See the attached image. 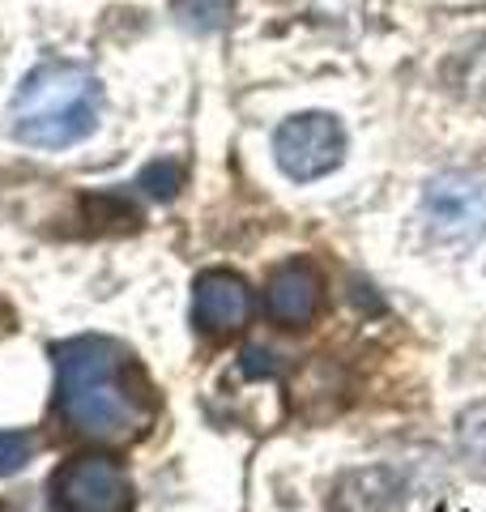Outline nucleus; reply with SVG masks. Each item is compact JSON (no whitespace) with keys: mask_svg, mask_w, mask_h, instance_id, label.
Instances as JSON below:
<instances>
[{"mask_svg":"<svg viewBox=\"0 0 486 512\" xmlns=\"http://www.w3.org/2000/svg\"><path fill=\"white\" fill-rule=\"evenodd\" d=\"M56 406L86 440H133L150 423V397L133 355L111 338H73L56 346Z\"/></svg>","mask_w":486,"mask_h":512,"instance_id":"1","label":"nucleus"},{"mask_svg":"<svg viewBox=\"0 0 486 512\" xmlns=\"http://www.w3.org/2000/svg\"><path fill=\"white\" fill-rule=\"evenodd\" d=\"M103 111V86L86 64L43 60L35 64L9 103V128L22 146L64 150L94 133Z\"/></svg>","mask_w":486,"mask_h":512,"instance_id":"2","label":"nucleus"},{"mask_svg":"<svg viewBox=\"0 0 486 512\" xmlns=\"http://www.w3.org/2000/svg\"><path fill=\"white\" fill-rule=\"evenodd\" d=\"M423 222L435 244L469 248L486 235V180L444 171L423 188Z\"/></svg>","mask_w":486,"mask_h":512,"instance_id":"3","label":"nucleus"},{"mask_svg":"<svg viewBox=\"0 0 486 512\" xmlns=\"http://www.w3.org/2000/svg\"><path fill=\"white\" fill-rule=\"evenodd\" d=\"M273 154L290 180H320L346 158V133L329 111H303L273 133Z\"/></svg>","mask_w":486,"mask_h":512,"instance_id":"4","label":"nucleus"},{"mask_svg":"<svg viewBox=\"0 0 486 512\" xmlns=\"http://www.w3.org/2000/svg\"><path fill=\"white\" fill-rule=\"evenodd\" d=\"M60 512H133V483L111 457H73L56 470Z\"/></svg>","mask_w":486,"mask_h":512,"instance_id":"5","label":"nucleus"},{"mask_svg":"<svg viewBox=\"0 0 486 512\" xmlns=\"http://www.w3.org/2000/svg\"><path fill=\"white\" fill-rule=\"evenodd\" d=\"M252 316V291L248 282L231 269H205L192 286V320H197L201 333H214V338H226V333H239Z\"/></svg>","mask_w":486,"mask_h":512,"instance_id":"6","label":"nucleus"},{"mask_svg":"<svg viewBox=\"0 0 486 512\" xmlns=\"http://www.w3.org/2000/svg\"><path fill=\"white\" fill-rule=\"evenodd\" d=\"M320 295H324V282H320L316 269L307 261H286L269 274L265 308L278 325L303 329V325H312V316L320 312Z\"/></svg>","mask_w":486,"mask_h":512,"instance_id":"7","label":"nucleus"},{"mask_svg":"<svg viewBox=\"0 0 486 512\" xmlns=\"http://www.w3.org/2000/svg\"><path fill=\"white\" fill-rule=\"evenodd\" d=\"M171 9L197 35H209V30L226 26V18H231V0H171Z\"/></svg>","mask_w":486,"mask_h":512,"instance_id":"8","label":"nucleus"},{"mask_svg":"<svg viewBox=\"0 0 486 512\" xmlns=\"http://www.w3.org/2000/svg\"><path fill=\"white\" fill-rule=\"evenodd\" d=\"M137 188L145 192V197H154V201H171L175 192L184 188V167L175 163V158H158V163H150L141 171Z\"/></svg>","mask_w":486,"mask_h":512,"instance_id":"9","label":"nucleus"},{"mask_svg":"<svg viewBox=\"0 0 486 512\" xmlns=\"http://www.w3.org/2000/svg\"><path fill=\"white\" fill-rule=\"evenodd\" d=\"M457 440H461V453L474 461L478 470H486V402L469 406L461 414V427H457Z\"/></svg>","mask_w":486,"mask_h":512,"instance_id":"10","label":"nucleus"},{"mask_svg":"<svg viewBox=\"0 0 486 512\" xmlns=\"http://www.w3.org/2000/svg\"><path fill=\"white\" fill-rule=\"evenodd\" d=\"M35 457V436L30 431H0V478L18 474Z\"/></svg>","mask_w":486,"mask_h":512,"instance_id":"11","label":"nucleus"}]
</instances>
